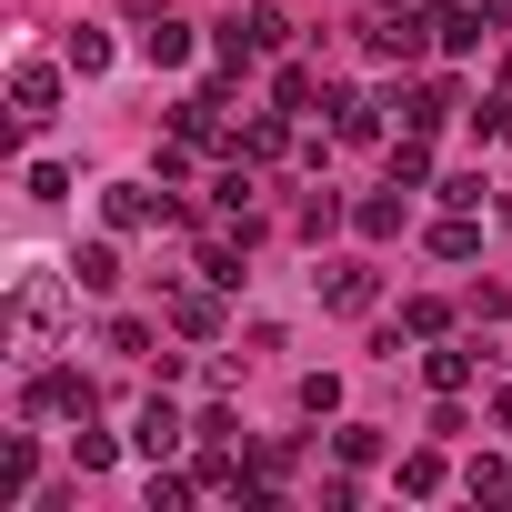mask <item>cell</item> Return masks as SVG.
Here are the masks:
<instances>
[{
    "instance_id": "cell-9",
    "label": "cell",
    "mask_w": 512,
    "mask_h": 512,
    "mask_svg": "<svg viewBox=\"0 0 512 512\" xmlns=\"http://www.w3.org/2000/svg\"><path fill=\"white\" fill-rule=\"evenodd\" d=\"M101 211H111L121 231H131V221H151V181H111V201H101Z\"/></svg>"
},
{
    "instance_id": "cell-6",
    "label": "cell",
    "mask_w": 512,
    "mask_h": 512,
    "mask_svg": "<svg viewBox=\"0 0 512 512\" xmlns=\"http://www.w3.org/2000/svg\"><path fill=\"white\" fill-rule=\"evenodd\" d=\"M402 121H412V131H442V121H452V81H422V91H412V111H402Z\"/></svg>"
},
{
    "instance_id": "cell-1",
    "label": "cell",
    "mask_w": 512,
    "mask_h": 512,
    "mask_svg": "<svg viewBox=\"0 0 512 512\" xmlns=\"http://www.w3.org/2000/svg\"><path fill=\"white\" fill-rule=\"evenodd\" d=\"M51 322H61V292H51V272H21V302H11V332L41 352L51 342Z\"/></svg>"
},
{
    "instance_id": "cell-12",
    "label": "cell",
    "mask_w": 512,
    "mask_h": 512,
    "mask_svg": "<svg viewBox=\"0 0 512 512\" xmlns=\"http://www.w3.org/2000/svg\"><path fill=\"white\" fill-rule=\"evenodd\" d=\"M131 11H161V0H131Z\"/></svg>"
},
{
    "instance_id": "cell-2",
    "label": "cell",
    "mask_w": 512,
    "mask_h": 512,
    "mask_svg": "<svg viewBox=\"0 0 512 512\" xmlns=\"http://www.w3.org/2000/svg\"><path fill=\"white\" fill-rule=\"evenodd\" d=\"M131 442H141L151 462H171V452H181V412H171V402H141V432H131Z\"/></svg>"
},
{
    "instance_id": "cell-4",
    "label": "cell",
    "mask_w": 512,
    "mask_h": 512,
    "mask_svg": "<svg viewBox=\"0 0 512 512\" xmlns=\"http://www.w3.org/2000/svg\"><path fill=\"white\" fill-rule=\"evenodd\" d=\"M231 31H241V51H282V41H292V21H282V11H241Z\"/></svg>"
},
{
    "instance_id": "cell-5",
    "label": "cell",
    "mask_w": 512,
    "mask_h": 512,
    "mask_svg": "<svg viewBox=\"0 0 512 512\" xmlns=\"http://www.w3.org/2000/svg\"><path fill=\"white\" fill-rule=\"evenodd\" d=\"M71 282H81V292H111V282H121V251H111V241H91L81 262H71Z\"/></svg>"
},
{
    "instance_id": "cell-8",
    "label": "cell",
    "mask_w": 512,
    "mask_h": 512,
    "mask_svg": "<svg viewBox=\"0 0 512 512\" xmlns=\"http://www.w3.org/2000/svg\"><path fill=\"white\" fill-rule=\"evenodd\" d=\"M141 51H151V71H171V61H191V31L161 21V31H141Z\"/></svg>"
},
{
    "instance_id": "cell-11",
    "label": "cell",
    "mask_w": 512,
    "mask_h": 512,
    "mask_svg": "<svg viewBox=\"0 0 512 512\" xmlns=\"http://www.w3.org/2000/svg\"><path fill=\"white\" fill-rule=\"evenodd\" d=\"M71 71H111V41L101 31H71Z\"/></svg>"
},
{
    "instance_id": "cell-7",
    "label": "cell",
    "mask_w": 512,
    "mask_h": 512,
    "mask_svg": "<svg viewBox=\"0 0 512 512\" xmlns=\"http://www.w3.org/2000/svg\"><path fill=\"white\" fill-rule=\"evenodd\" d=\"M322 302H332V312H362V302H372V272H362V262H342V272L322 282Z\"/></svg>"
},
{
    "instance_id": "cell-3",
    "label": "cell",
    "mask_w": 512,
    "mask_h": 512,
    "mask_svg": "<svg viewBox=\"0 0 512 512\" xmlns=\"http://www.w3.org/2000/svg\"><path fill=\"white\" fill-rule=\"evenodd\" d=\"M11 101H21V121H51V101H61V71H41V61H31V71L11 81Z\"/></svg>"
},
{
    "instance_id": "cell-10",
    "label": "cell",
    "mask_w": 512,
    "mask_h": 512,
    "mask_svg": "<svg viewBox=\"0 0 512 512\" xmlns=\"http://www.w3.org/2000/svg\"><path fill=\"white\" fill-rule=\"evenodd\" d=\"M472 241H482L472 221H442V231H432V251H442V262H472Z\"/></svg>"
}]
</instances>
